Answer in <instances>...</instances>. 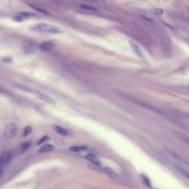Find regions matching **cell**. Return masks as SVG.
I'll use <instances>...</instances> for the list:
<instances>
[{"label":"cell","mask_w":189,"mask_h":189,"mask_svg":"<svg viewBox=\"0 0 189 189\" xmlns=\"http://www.w3.org/2000/svg\"><path fill=\"white\" fill-rule=\"evenodd\" d=\"M165 149V151L167 152V154L169 155V156H171L174 159H175L176 161H180V162H185V160L179 155V154H177L176 152H174V151H173V150H171L170 148H164Z\"/></svg>","instance_id":"cell-6"},{"label":"cell","mask_w":189,"mask_h":189,"mask_svg":"<svg viewBox=\"0 0 189 189\" xmlns=\"http://www.w3.org/2000/svg\"><path fill=\"white\" fill-rule=\"evenodd\" d=\"M85 158H87L88 160H90V161L94 164V165H101V163L99 161V160L97 159L96 156L94 154H91V153H88L87 155H85Z\"/></svg>","instance_id":"cell-7"},{"label":"cell","mask_w":189,"mask_h":189,"mask_svg":"<svg viewBox=\"0 0 189 189\" xmlns=\"http://www.w3.org/2000/svg\"><path fill=\"white\" fill-rule=\"evenodd\" d=\"M12 20L15 21V22H22V21L24 20V17H23L22 14H21V15L18 14V15L14 16V17L12 18Z\"/></svg>","instance_id":"cell-16"},{"label":"cell","mask_w":189,"mask_h":189,"mask_svg":"<svg viewBox=\"0 0 189 189\" xmlns=\"http://www.w3.org/2000/svg\"><path fill=\"white\" fill-rule=\"evenodd\" d=\"M31 146H32L31 142H25V143L21 144L20 146V147H18V152H20V153L25 152V151H27L28 149L31 147Z\"/></svg>","instance_id":"cell-12"},{"label":"cell","mask_w":189,"mask_h":189,"mask_svg":"<svg viewBox=\"0 0 189 189\" xmlns=\"http://www.w3.org/2000/svg\"><path fill=\"white\" fill-rule=\"evenodd\" d=\"M39 47H40V49L43 50V51H49L54 47V44L52 42H48V41H47V42H43L39 45Z\"/></svg>","instance_id":"cell-8"},{"label":"cell","mask_w":189,"mask_h":189,"mask_svg":"<svg viewBox=\"0 0 189 189\" xmlns=\"http://www.w3.org/2000/svg\"><path fill=\"white\" fill-rule=\"evenodd\" d=\"M14 86H16L17 88L21 89L24 92H27V93H32V89L30 88L29 86H22V84H18V83H14Z\"/></svg>","instance_id":"cell-15"},{"label":"cell","mask_w":189,"mask_h":189,"mask_svg":"<svg viewBox=\"0 0 189 189\" xmlns=\"http://www.w3.org/2000/svg\"><path fill=\"white\" fill-rule=\"evenodd\" d=\"M91 1H103V0H91Z\"/></svg>","instance_id":"cell-20"},{"label":"cell","mask_w":189,"mask_h":189,"mask_svg":"<svg viewBox=\"0 0 189 189\" xmlns=\"http://www.w3.org/2000/svg\"><path fill=\"white\" fill-rule=\"evenodd\" d=\"M153 12H155L154 14H156V15H162L163 14V10H162V9H154Z\"/></svg>","instance_id":"cell-19"},{"label":"cell","mask_w":189,"mask_h":189,"mask_svg":"<svg viewBox=\"0 0 189 189\" xmlns=\"http://www.w3.org/2000/svg\"><path fill=\"white\" fill-rule=\"evenodd\" d=\"M129 44H130V45H131L132 48H133L134 52H135L137 55H138L139 57H141V58H142V52H141V50H140V47H139L137 44H135L134 42H132V41H130Z\"/></svg>","instance_id":"cell-13"},{"label":"cell","mask_w":189,"mask_h":189,"mask_svg":"<svg viewBox=\"0 0 189 189\" xmlns=\"http://www.w3.org/2000/svg\"><path fill=\"white\" fill-rule=\"evenodd\" d=\"M32 94H34L35 96H36L38 98H39L40 100H42V101H44V102H46V103H50V104H54V103H55V100H54L52 97L48 96V94H44V93H42V92H39V91L33 90V91H32Z\"/></svg>","instance_id":"cell-5"},{"label":"cell","mask_w":189,"mask_h":189,"mask_svg":"<svg viewBox=\"0 0 189 189\" xmlns=\"http://www.w3.org/2000/svg\"><path fill=\"white\" fill-rule=\"evenodd\" d=\"M69 149H70V151H72V152H81V151L87 150L88 147L86 146H73Z\"/></svg>","instance_id":"cell-14"},{"label":"cell","mask_w":189,"mask_h":189,"mask_svg":"<svg viewBox=\"0 0 189 189\" xmlns=\"http://www.w3.org/2000/svg\"><path fill=\"white\" fill-rule=\"evenodd\" d=\"M53 129L56 132L57 134L61 135H68V131L67 129H65L61 126H58V125H54L53 126Z\"/></svg>","instance_id":"cell-10"},{"label":"cell","mask_w":189,"mask_h":189,"mask_svg":"<svg viewBox=\"0 0 189 189\" xmlns=\"http://www.w3.org/2000/svg\"><path fill=\"white\" fill-rule=\"evenodd\" d=\"M18 134V125L16 124H8L4 131V136L8 139V140H12L14 139Z\"/></svg>","instance_id":"cell-3"},{"label":"cell","mask_w":189,"mask_h":189,"mask_svg":"<svg viewBox=\"0 0 189 189\" xmlns=\"http://www.w3.org/2000/svg\"><path fill=\"white\" fill-rule=\"evenodd\" d=\"M32 128L31 126H26L25 129H24V132H23V135L24 136L29 135L32 134Z\"/></svg>","instance_id":"cell-17"},{"label":"cell","mask_w":189,"mask_h":189,"mask_svg":"<svg viewBox=\"0 0 189 189\" xmlns=\"http://www.w3.org/2000/svg\"><path fill=\"white\" fill-rule=\"evenodd\" d=\"M174 168H175V170H176V171L179 173H180L182 176H184V177H185L186 179L189 177V175H188V173H187V171H186V170L185 169H184L183 167H181V166H179V165H174Z\"/></svg>","instance_id":"cell-11"},{"label":"cell","mask_w":189,"mask_h":189,"mask_svg":"<svg viewBox=\"0 0 189 189\" xmlns=\"http://www.w3.org/2000/svg\"><path fill=\"white\" fill-rule=\"evenodd\" d=\"M12 157L13 155L11 151H4L3 153H1L0 155V170L3 171V168L10 162Z\"/></svg>","instance_id":"cell-4"},{"label":"cell","mask_w":189,"mask_h":189,"mask_svg":"<svg viewBox=\"0 0 189 189\" xmlns=\"http://www.w3.org/2000/svg\"><path fill=\"white\" fill-rule=\"evenodd\" d=\"M1 174H2V170H0V176H1Z\"/></svg>","instance_id":"cell-21"},{"label":"cell","mask_w":189,"mask_h":189,"mask_svg":"<svg viewBox=\"0 0 189 189\" xmlns=\"http://www.w3.org/2000/svg\"><path fill=\"white\" fill-rule=\"evenodd\" d=\"M47 140H49V137H48V136H46V135H44V136H43V137H42L39 141L37 142V145H39V146H40L41 144H43L44 142H46Z\"/></svg>","instance_id":"cell-18"},{"label":"cell","mask_w":189,"mask_h":189,"mask_svg":"<svg viewBox=\"0 0 189 189\" xmlns=\"http://www.w3.org/2000/svg\"><path fill=\"white\" fill-rule=\"evenodd\" d=\"M32 31L36 33H60L62 30L57 26L47 24V23H38L32 27Z\"/></svg>","instance_id":"cell-1"},{"label":"cell","mask_w":189,"mask_h":189,"mask_svg":"<svg viewBox=\"0 0 189 189\" xmlns=\"http://www.w3.org/2000/svg\"><path fill=\"white\" fill-rule=\"evenodd\" d=\"M183 114H184L183 112L174 110V111H173V112L171 113V116H172V118L174 119V121L176 122V124H180L181 126H183V127H185V129H187V128H188V124H189V122H188V116H187V114H186V115L184 117Z\"/></svg>","instance_id":"cell-2"},{"label":"cell","mask_w":189,"mask_h":189,"mask_svg":"<svg viewBox=\"0 0 189 189\" xmlns=\"http://www.w3.org/2000/svg\"><path fill=\"white\" fill-rule=\"evenodd\" d=\"M54 148V147L51 144H44L40 148H39V152L40 153H46V152H50Z\"/></svg>","instance_id":"cell-9"}]
</instances>
